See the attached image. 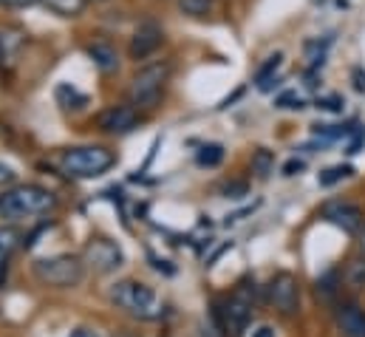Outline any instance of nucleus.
Returning a JSON list of instances; mask_svg holds the SVG:
<instances>
[{"mask_svg": "<svg viewBox=\"0 0 365 337\" xmlns=\"http://www.w3.org/2000/svg\"><path fill=\"white\" fill-rule=\"evenodd\" d=\"M88 57H91L93 66H96L102 74H113V71H119V51H116L110 43H105V40H99V43H91V46H88Z\"/></svg>", "mask_w": 365, "mask_h": 337, "instance_id": "obj_13", "label": "nucleus"}, {"mask_svg": "<svg viewBox=\"0 0 365 337\" xmlns=\"http://www.w3.org/2000/svg\"><path fill=\"white\" fill-rule=\"evenodd\" d=\"M88 3H105V0H88Z\"/></svg>", "mask_w": 365, "mask_h": 337, "instance_id": "obj_35", "label": "nucleus"}, {"mask_svg": "<svg viewBox=\"0 0 365 337\" xmlns=\"http://www.w3.org/2000/svg\"><path fill=\"white\" fill-rule=\"evenodd\" d=\"M139 111L133 105H110L105 108L99 116H96V125L105 131V134H128L139 125Z\"/></svg>", "mask_w": 365, "mask_h": 337, "instance_id": "obj_10", "label": "nucleus"}, {"mask_svg": "<svg viewBox=\"0 0 365 337\" xmlns=\"http://www.w3.org/2000/svg\"><path fill=\"white\" fill-rule=\"evenodd\" d=\"M363 145H365V128L363 125H357V128L351 131V142L346 145V154H349V156H354V154H360V151H363Z\"/></svg>", "mask_w": 365, "mask_h": 337, "instance_id": "obj_27", "label": "nucleus"}, {"mask_svg": "<svg viewBox=\"0 0 365 337\" xmlns=\"http://www.w3.org/2000/svg\"><path fill=\"white\" fill-rule=\"evenodd\" d=\"M57 204L54 193L40 187V184H20L9 187L0 193V218L6 221H20L31 216H43Z\"/></svg>", "mask_w": 365, "mask_h": 337, "instance_id": "obj_1", "label": "nucleus"}, {"mask_svg": "<svg viewBox=\"0 0 365 337\" xmlns=\"http://www.w3.org/2000/svg\"><path fill=\"white\" fill-rule=\"evenodd\" d=\"M170 77V66L168 63H150L145 69H139V74L130 80L128 88V99L136 111H153L162 99L165 83Z\"/></svg>", "mask_w": 365, "mask_h": 337, "instance_id": "obj_5", "label": "nucleus"}, {"mask_svg": "<svg viewBox=\"0 0 365 337\" xmlns=\"http://www.w3.org/2000/svg\"><path fill=\"white\" fill-rule=\"evenodd\" d=\"M195 162L201 165V168H218L221 162H224V148L221 145H201V151L195 154Z\"/></svg>", "mask_w": 365, "mask_h": 337, "instance_id": "obj_21", "label": "nucleus"}, {"mask_svg": "<svg viewBox=\"0 0 365 337\" xmlns=\"http://www.w3.org/2000/svg\"><path fill=\"white\" fill-rule=\"evenodd\" d=\"M113 154L102 145H83V148H71L63 154L60 168L71 178H96L102 173L113 168Z\"/></svg>", "mask_w": 365, "mask_h": 337, "instance_id": "obj_6", "label": "nucleus"}, {"mask_svg": "<svg viewBox=\"0 0 365 337\" xmlns=\"http://www.w3.org/2000/svg\"><path fill=\"white\" fill-rule=\"evenodd\" d=\"M68 337H99L96 332H88V329H77V332H71Z\"/></svg>", "mask_w": 365, "mask_h": 337, "instance_id": "obj_33", "label": "nucleus"}, {"mask_svg": "<svg viewBox=\"0 0 365 337\" xmlns=\"http://www.w3.org/2000/svg\"><path fill=\"white\" fill-rule=\"evenodd\" d=\"M48 11L60 14V17H80L88 6V0H43Z\"/></svg>", "mask_w": 365, "mask_h": 337, "instance_id": "obj_17", "label": "nucleus"}, {"mask_svg": "<svg viewBox=\"0 0 365 337\" xmlns=\"http://www.w3.org/2000/svg\"><path fill=\"white\" fill-rule=\"evenodd\" d=\"M255 303H258V286H255V281L244 278V281L238 283V289L230 295V301L218 309V315H221V321H224V329L232 337H241L250 329Z\"/></svg>", "mask_w": 365, "mask_h": 337, "instance_id": "obj_4", "label": "nucleus"}, {"mask_svg": "<svg viewBox=\"0 0 365 337\" xmlns=\"http://www.w3.org/2000/svg\"><path fill=\"white\" fill-rule=\"evenodd\" d=\"M162 40H165V34H162V29L156 26V23H142L136 31H133V37H130V57L139 63V60H148L150 54H156V49L162 46Z\"/></svg>", "mask_w": 365, "mask_h": 337, "instance_id": "obj_11", "label": "nucleus"}, {"mask_svg": "<svg viewBox=\"0 0 365 337\" xmlns=\"http://www.w3.org/2000/svg\"><path fill=\"white\" fill-rule=\"evenodd\" d=\"M360 250H363V253H365V230H363V233H360Z\"/></svg>", "mask_w": 365, "mask_h": 337, "instance_id": "obj_34", "label": "nucleus"}, {"mask_svg": "<svg viewBox=\"0 0 365 337\" xmlns=\"http://www.w3.org/2000/svg\"><path fill=\"white\" fill-rule=\"evenodd\" d=\"M354 176V168L351 165H334V168L323 170L320 176H317V184L320 187H334V184H340L343 178H351Z\"/></svg>", "mask_w": 365, "mask_h": 337, "instance_id": "obj_20", "label": "nucleus"}, {"mask_svg": "<svg viewBox=\"0 0 365 337\" xmlns=\"http://www.w3.org/2000/svg\"><path fill=\"white\" fill-rule=\"evenodd\" d=\"M20 241H23V233H20L17 227H11V224H0V266L17 253Z\"/></svg>", "mask_w": 365, "mask_h": 337, "instance_id": "obj_14", "label": "nucleus"}, {"mask_svg": "<svg viewBox=\"0 0 365 337\" xmlns=\"http://www.w3.org/2000/svg\"><path fill=\"white\" fill-rule=\"evenodd\" d=\"M329 46H331V37H323V40H320V37H314V40H306V60H309V69H312V71L323 69Z\"/></svg>", "mask_w": 365, "mask_h": 337, "instance_id": "obj_16", "label": "nucleus"}, {"mask_svg": "<svg viewBox=\"0 0 365 337\" xmlns=\"http://www.w3.org/2000/svg\"><path fill=\"white\" fill-rule=\"evenodd\" d=\"M272 170H274V154L267 151V148H258V151L252 154V173H255L258 178H269Z\"/></svg>", "mask_w": 365, "mask_h": 337, "instance_id": "obj_19", "label": "nucleus"}, {"mask_svg": "<svg viewBox=\"0 0 365 337\" xmlns=\"http://www.w3.org/2000/svg\"><path fill=\"white\" fill-rule=\"evenodd\" d=\"M280 63H283V54L277 51V54H272V57H269V60H267V63H264V66L255 71V83H258V88L267 83V80H272L274 71L280 69Z\"/></svg>", "mask_w": 365, "mask_h": 337, "instance_id": "obj_25", "label": "nucleus"}, {"mask_svg": "<svg viewBox=\"0 0 365 337\" xmlns=\"http://www.w3.org/2000/svg\"><path fill=\"white\" fill-rule=\"evenodd\" d=\"M247 193H250V184L247 181H232V184L224 187V196L227 198H244Z\"/></svg>", "mask_w": 365, "mask_h": 337, "instance_id": "obj_28", "label": "nucleus"}, {"mask_svg": "<svg viewBox=\"0 0 365 337\" xmlns=\"http://www.w3.org/2000/svg\"><path fill=\"white\" fill-rule=\"evenodd\" d=\"M252 337H274V329L272 326H258V329H252Z\"/></svg>", "mask_w": 365, "mask_h": 337, "instance_id": "obj_32", "label": "nucleus"}, {"mask_svg": "<svg viewBox=\"0 0 365 337\" xmlns=\"http://www.w3.org/2000/svg\"><path fill=\"white\" fill-rule=\"evenodd\" d=\"M334 323L343 337H365V309L357 303H340L334 309Z\"/></svg>", "mask_w": 365, "mask_h": 337, "instance_id": "obj_12", "label": "nucleus"}, {"mask_svg": "<svg viewBox=\"0 0 365 337\" xmlns=\"http://www.w3.org/2000/svg\"><path fill=\"white\" fill-rule=\"evenodd\" d=\"M108 298L136 321H159L165 315L162 298L153 292V286L142 281H119L110 286Z\"/></svg>", "mask_w": 365, "mask_h": 337, "instance_id": "obj_2", "label": "nucleus"}, {"mask_svg": "<svg viewBox=\"0 0 365 337\" xmlns=\"http://www.w3.org/2000/svg\"><path fill=\"white\" fill-rule=\"evenodd\" d=\"M303 168H306V165H303L300 159H289V162L283 165V176H297Z\"/></svg>", "mask_w": 365, "mask_h": 337, "instance_id": "obj_30", "label": "nucleus"}, {"mask_svg": "<svg viewBox=\"0 0 365 337\" xmlns=\"http://www.w3.org/2000/svg\"><path fill=\"white\" fill-rule=\"evenodd\" d=\"M320 216H323L329 224H334V227H340L343 233H349V236H354V233L363 227V210H360L357 204H351V201H343V198L326 201V204L320 207Z\"/></svg>", "mask_w": 365, "mask_h": 337, "instance_id": "obj_9", "label": "nucleus"}, {"mask_svg": "<svg viewBox=\"0 0 365 337\" xmlns=\"http://www.w3.org/2000/svg\"><path fill=\"white\" fill-rule=\"evenodd\" d=\"M274 108H280V111H303L306 102H303V96L297 91H283V94L274 96Z\"/></svg>", "mask_w": 365, "mask_h": 337, "instance_id": "obj_23", "label": "nucleus"}, {"mask_svg": "<svg viewBox=\"0 0 365 337\" xmlns=\"http://www.w3.org/2000/svg\"><path fill=\"white\" fill-rule=\"evenodd\" d=\"M34 278L43 286H54V289H71L80 286L86 278V261L77 255H54V258H40L31 263Z\"/></svg>", "mask_w": 365, "mask_h": 337, "instance_id": "obj_3", "label": "nucleus"}, {"mask_svg": "<svg viewBox=\"0 0 365 337\" xmlns=\"http://www.w3.org/2000/svg\"><path fill=\"white\" fill-rule=\"evenodd\" d=\"M340 286H343V275L337 269H329L323 278H317V295L326 298V301H334Z\"/></svg>", "mask_w": 365, "mask_h": 337, "instance_id": "obj_18", "label": "nucleus"}, {"mask_svg": "<svg viewBox=\"0 0 365 337\" xmlns=\"http://www.w3.org/2000/svg\"><path fill=\"white\" fill-rule=\"evenodd\" d=\"M340 275H343V283L349 289H354V292L365 289V258H351Z\"/></svg>", "mask_w": 365, "mask_h": 337, "instance_id": "obj_15", "label": "nucleus"}, {"mask_svg": "<svg viewBox=\"0 0 365 337\" xmlns=\"http://www.w3.org/2000/svg\"><path fill=\"white\" fill-rule=\"evenodd\" d=\"M57 102H60L63 108H83V105L88 102V96H86V94H77L71 85H60V88H57Z\"/></svg>", "mask_w": 365, "mask_h": 337, "instance_id": "obj_22", "label": "nucleus"}, {"mask_svg": "<svg viewBox=\"0 0 365 337\" xmlns=\"http://www.w3.org/2000/svg\"><path fill=\"white\" fill-rule=\"evenodd\" d=\"M31 3H37V0H0V6H6V9H23Z\"/></svg>", "mask_w": 365, "mask_h": 337, "instance_id": "obj_31", "label": "nucleus"}, {"mask_svg": "<svg viewBox=\"0 0 365 337\" xmlns=\"http://www.w3.org/2000/svg\"><path fill=\"white\" fill-rule=\"evenodd\" d=\"M267 301L283 318H294L300 312V283L292 272H277L267 283Z\"/></svg>", "mask_w": 365, "mask_h": 337, "instance_id": "obj_7", "label": "nucleus"}, {"mask_svg": "<svg viewBox=\"0 0 365 337\" xmlns=\"http://www.w3.org/2000/svg\"><path fill=\"white\" fill-rule=\"evenodd\" d=\"M83 261L91 266L93 272L108 275V272H116L125 263V255L119 250V244H113L110 238H93L83 253Z\"/></svg>", "mask_w": 365, "mask_h": 337, "instance_id": "obj_8", "label": "nucleus"}, {"mask_svg": "<svg viewBox=\"0 0 365 337\" xmlns=\"http://www.w3.org/2000/svg\"><path fill=\"white\" fill-rule=\"evenodd\" d=\"M14 176H17V173H14V170L9 168V165H6V162H0V187H9V184H11V181H14Z\"/></svg>", "mask_w": 365, "mask_h": 337, "instance_id": "obj_29", "label": "nucleus"}, {"mask_svg": "<svg viewBox=\"0 0 365 337\" xmlns=\"http://www.w3.org/2000/svg\"><path fill=\"white\" fill-rule=\"evenodd\" d=\"M215 0H179V9L190 17H207L212 11Z\"/></svg>", "mask_w": 365, "mask_h": 337, "instance_id": "obj_24", "label": "nucleus"}, {"mask_svg": "<svg viewBox=\"0 0 365 337\" xmlns=\"http://www.w3.org/2000/svg\"><path fill=\"white\" fill-rule=\"evenodd\" d=\"M320 111H329V114H340L343 111V96L340 94H326V96H317V102H314Z\"/></svg>", "mask_w": 365, "mask_h": 337, "instance_id": "obj_26", "label": "nucleus"}]
</instances>
